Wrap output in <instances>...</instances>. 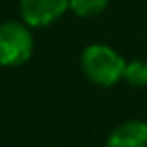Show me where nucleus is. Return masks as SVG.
Returning a JSON list of instances; mask_svg holds the SVG:
<instances>
[{
	"label": "nucleus",
	"mask_w": 147,
	"mask_h": 147,
	"mask_svg": "<svg viewBox=\"0 0 147 147\" xmlns=\"http://www.w3.org/2000/svg\"><path fill=\"white\" fill-rule=\"evenodd\" d=\"M127 61L108 45H90L82 52V71L97 86L110 88L123 78Z\"/></svg>",
	"instance_id": "1"
},
{
	"label": "nucleus",
	"mask_w": 147,
	"mask_h": 147,
	"mask_svg": "<svg viewBox=\"0 0 147 147\" xmlns=\"http://www.w3.org/2000/svg\"><path fill=\"white\" fill-rule=\"evenodd\" d=\"M34 37L24 22L7 21L0 24V65L15 67L32 56Z\"/></svg>",
	"instance_id": "2"
},
{
	"label": "nucleus",
	"mask_w": 147,
	"mask_h": 147,
	"mask_svg": "<svg viewBox=\"0 0 147 147\" xmlns=\"http://www.w3.org/2000/svg\"><path fill=\"white\" fill-rule=\"evenodd\" d=\"M21 17L26 26H49L69 9V0H21Z\"/></svg>",
	"instance_id": "3"
},
{
	"label": "nucleus",
	"mask_w": 147,
	"mask_h": 147,
	"mask_svg": "<svg viewBox=\"0 0 147 147\" xmlns=\"http://www.w3.org/2000/svg\"><path fill=\"white\" fill-rule=\"evenodd\" d=\"M106 147H147V123L130 119L110 132Z\"/></svg>",
	"instance_id": "4"
},
{
	"label": "nucleus",
	"mask_w": 147,
	"mask_h": 147,
	"mask_svg": "<svg viewBox=\"0 0 147 147\" xmlns=\"http://www.w3.org/2000/svg\"><path fill=\"white\" fill-rule=\"evenodd\" d=\"M123 78L134 88H144L147 86V61L144 60H132L125 63Z\"/></svg>",
	"instance_id": "5"
},
{
	"label": "nucleus",
	"mask_w": 147,
	"mask_h": 147,
	"mask_svg": "<svg viewBox=\"0 0 147 147\" xmlns=\"http://www.w3.org/2000/svg\"><path fill=\"white\" fill-rule=\"evenodd\" d=\"M108 0H69V9L78 17H95L102 13Z\"/></svg>",
	"instance_id": "6"
}]
</instances>
